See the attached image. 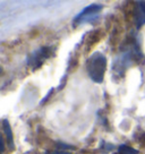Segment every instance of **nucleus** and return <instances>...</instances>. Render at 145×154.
<instances>
[{"mask_svg": "<svg viewBox=\"0 0 145 154\" xmlns=\"http://www.w3.org/2000/svg\"><path fill=\"white\" fill-rule=\"evenodd\" d=\"M86 70L93 82H103L106 70V58L101 52H94L86 61Z\"/></svg>", "mask_w": 145, "mask_h": 154, "instance_id": "f257e3e1", "label": "nucleus"}, {"mask_svg": "<svg viewBox=\"0 0 145 154\" xmlns=\"http://www.w3.org/2000/svg\"><path fill=\"white\" fill-rule=\"evenodd\" d=\"M56 145H57V147H58L59 151H68V149H74V146H72V145H67V144H65V143H61V142H57Z\"/></svg>", "mask_w": 145, "mask_h": 154, "instance_id": "0eeeda50", "label": "nucleus"}, {"mask_svg": "<svg viewBox=\"0 0 145 154\" xmlns=\"http://www.w3.org/2000/svg\"><path fill=\"white\" fill-rule=\"evenodd\" d=\"M52 54H53V49L51 47H43V48L39 49L38 51H34L29 56V61H27V66L31 67L32 69H38Z\"/></svg>", "mask_w": 145, "mask_h": 154, "instance_id": "f03ea898", "label": "nucleus"}, {"mask_svg": "<svg viewBox=\"0 0 145 154\" xmlns=\"http://www.w3.org/2000/svg\"><path fill=\"white\" fill-rule=\"evenodd\" d=\"M47 154H70V153L67 152V151H59V149H57V151H53L52 153H47Z\"/></svg>", "mask_w": 145, "mask_h": 154, "instance_id": "6e6552de", "label": "nucleus"}, {"mask_svg": "<svg viewBox=\"0 0 145 154\" xmlns=\"http://www.w3.org/2000/svg\"><path fill=\"white\" fill-rule=\"evenodd\" d=\"M2 130H4V134H5L6 138H7V143L9 146L10 149H15L14 145V136H13V131H11V127H10L8 120H2Z\"/></svg>", "mask_w": 145, "mask_h": 154, "instance_id": "39448f33", "label": "nucleus"}, {"mask_svg": "<svg viewBox=\"0 0 145 154\" xmlns=\"http://www.w3.org/2000/svg\"><path fill=\"white\" fill-rule=\"evenodd\" d=\"M102 8H103V6L97 5V4L87 6L86 8H84V9L74 18V24L77 25V24H82L84 22H91V20H93L94 18H97V14L101 11Z\"/></svg>", "mask_w": 145, "mask_h": 154, "instance_id": "7ed1b4c3", "label": "nucleus"}, {"mask_svg": "<svg viewBox=\"0 0 145 154\" xmlns=\"http://www.w3.org/2000/svg\"><path fill=\"white\" fill-rule=\"evenodd\" d=\"M140 142H142V143H145V133H143V134H142V136L140 137Z\"/></svg>", "mask_w": 145, "mask_h": 154, "instance_id": "1a4fd4ad", "label": "nucleus"}, {"mask_svg": "<svg viewBox=\"0 0 145 154\" xmlns=\"http://www.w3.org/2000/svg\"><path fill=\"white\" fill-rule=\"evenodd\" d=\"M119 154H140V152L137 149H133L128 145H120L118 149Z\"/></svg>", "mask_w": 145, "mask_h": 154, "instance_id": "423d86ee", "label": "nucleus"}, {"mask_svg": "<svg viewBox=\"0 0 145 154\" xmlns=\"http://www.w3.org/2000/svg\"><path fill=\"white\" fill-rule=\"evenodd\" d=\"M135 19L137 29L145 24V1H137L135 6Z\"/></svg>", "mask_w": 145, "mask_h": 154, "instance_id": "20e7f679", "label": "nucleus"}]
</instances>
